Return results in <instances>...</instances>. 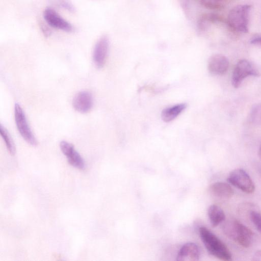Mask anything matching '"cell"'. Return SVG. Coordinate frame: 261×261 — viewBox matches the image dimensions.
I'll use <instances>...</instances> for the list:
<instances>
[{"label":"cell","instance_id":"26","mask_svg":"<svg viewBox=\"0 0 261 261\" xmlns=\"http://www.w3.org/2000/svg\"><path fill=\"white\" fill-rule=\"evenodd\" d=\"M260 173H261V168H260Z\"/></svg>","mask_w":261,"mask_h":261},{"label":"cell","instance_id":"2","mask_svg":"<svg viewBox=\"0 0 261 261\" xmlns=\"http://www.w3.org/2000/svg\"><path fill=\"white\" fill-rule=\"evenodd\" d=\"M224 233L230 239L240 246L248 248L252 244L254 235L247 226L236 219H230L224 223Z\"/></svg>","mask_w":261,"mask_h":261},{"label":"cell","instance_id":"18","mask_svg":"<svg viewBox=\"0 0 261 261\" xmlns=\"http://www.w3.org/2000/svg\"><path fill=\"white\" fill-rule=\"evenodd\" d=\"M0 131L1 136L5 142L8 150L11 155H14L15 153V148L9 132L2 124L0 125Z\"/></svg>","mask_w":261,"mask_h":261},{"label":"cell","instance_id":"4","mask_svg":"<svg viewBox=\"0 0 261 261\" xmlns=\"http://www.w3.org/2000/svg\"><path fill=\"white\" fill-rule=\"evenodd\" d=\"M260 75L259 71L252 63L246 59L241 60L236 64L232 71V85L238 88L246 77L259 76Z\"/></svg>","mask_w":261,"mask_h":261},{"label":"cell","instance_id":"17","mask_svg":"<svg viewBox=\"0 0 261 261\" xmlns=\"http://www.w3.org/2000/svg\"><path fill=\"white\" fill-rule=\"evenodd\" d=\"M228 0H199L204 7L211 10H219L223 9Z\"/></svg>","mask_w":261,"mask_h":261},{"label":"cell","instance_id":"21","mask_svg":"<svg viewBox=\"0 0 261 261\" xmlns=\"http://www.w3.org/2000/svg\"><path fill=\"white\" fill-rule=\"evenodd\" d=\"M56 5L59 8L66 10L70 12H74L75 8L69 0H53Z\"/></svg>","mask_w":261,"mask_h":261},{"label":"cell","instance_id":"16","mask_svg":"<svg viewBox=\"0 0 261 261\" xmlns=\"http://www.w3.org/2000/svg\"><path fill=\"white\" fill-rule=\"evenodd\" d=\"M207 214L211 225L214 227H217L225 219L223 210L216 204H212L208 207Z\"/></svg>","mask_w":261,"mask_h":261},{"label":"cell","instance_id":"8","mask_svg":"<svg viewBox=\"0 0 261 261\" xmlns=\"http://www.w3.org/2000/svg\"><path fill=\"white\" fill-rule=\"evenodd\" d=\"M60 147L69 164L80 170L85 168V162L83 158L72 144L66 141H62L60 143Z\"/></svg>","mask_w":261,"mask_h":261},{"label":"cell","instance_id":"3","mask_svg":"<svg viewBox=\"0 0 261 261\" xmlns=\"http://www.w3.org/2000/svg\"><path fill=\"white\" fill-rule=\"evenodd\" d=\"M251 6L248 4L238 5L229 12L226 22L232 31L247 33L249 30V22Z\"/></svg>","mask_w":261,"mask_h":261},{"label":"cell","instance_id":"20","mask_svg":"<svg viewBox=\"0 0 261 261\" xmlns=\"http://www.w3.org/2000/svg\"><path fill=\"white\" fill-rule=\"evenodd\" d=\"M249 215L252 223L261 233V213L256 210H251Z\"/></svg>","mask_w":261,"mask_h":261},{"label":"cell","instance_id":"9","mask_svg":"<svg viewBox=\"0 0 261 261\" xmlns=\"http://www.w3.org/2000/svg\"><path fill=\"white\" fill-rule=\"evenodd\" d=\"M109 48V39L103 35L97 41L93 51V60L98 68H101L105 64Z\"/></svg>","mask_w":261,"mask_h":261},{"label":"cell","instance_id":"22","mask_svg":"<svg viewBox=\"0 0 261 261\" xmlns=\"http://www.w3.org/2000/svg\"><path fill=\"white\" fill-rule=\"evenodd\" d=\"M250 43L261 47V36L254 37L250 40Z\"/></svg>","mask_w":261,"mask_h":261},{"label":"cell","instance_id":"6","mask_svg":"<svg viewBox=\"0 0 261 261\" xmlns=\"http://www.w3.org/2000/svg\"><path fill=\"white\" fill-rule=\"evenodd\" d=\"M14 117L16 127L22 138L31 145L36 146L37 141L28 124L25 113L18 103L14 106Z\"/></svg>","mask_w":261,"mask_h":261},{"label":"cell","instance_id":"24","mask_svg":"<svg viewBox=\"0 0 261 261\" xmlns=\"http://www.w3.org/2000/svg\"><path fill=\"white\" fill-rule=\"evenodd\" d=\"M253 260L261 261V250L257 251L253 255Z\"/></svg>","mask_w":261,"mask_h":261},{"label":"cell","instance_id":"7","mask_svg":"<svg viewBox=\"0 0 261 261\" xmlns=\"http://www.w3.org/2000/svg\"><path fill=\"white\" fill-rule=\"evenodd\" d=\"M43 16L46 23L52 28L68 33L74 30V27L70 23L52 8H46L43 11Z\"/></svg>","mask_w":261,"mask_h":261},{"label":"cell","instance_id":"1","mask_svg":"<svg viewBox=\"0 0 261 261\" xmlns=\"http://www.w3.org/2000/svg\"><path fill=\"white\" fill-rule=\"evenodd\" d=\"M199 232L202 242L210 254L221 260H232V254L228 247L208 228L200 227Z\"/></svg>","mask_w":261,"mask_h":261},{"label":"cell","instance_id":"12","mask_svg":"<svg viewBox=\"0 0 261 261\" xmlns=\"http://www.w3.org/2000/svg\"><path fill=\"white\" fill-rule=\"evenodd\" d=\"M200 250L194 243L185 244L180 249L176 257L178 261H196L199 259Z\"/></svg>","mask_w":261,"mask_h":261},{"label":"cell","instance_id":"13","mask_svg":"<svg viewBox=\"0 0 261 261\" xmlns=\"http://www.w3.org/2000/svg\"><path fill=\"white\" fill-rule=\"evenodd\" d=\"M224 19L220 15L214 13L202 14L198 19L197 28L199 33L206 31L211 25L224 22Z\"/></svg>","mask_w":261,"mask_h":261},{"label":"cell","instance_id":"25","mask_svg":"<svg viewBox=\"0 0 261 261\" xmlns=\"http://www.w3.org/2000/svg\"><path fill=\"white\" fill-rule=\"evenodd\" d=\"M258 155H259L260 159L261 160V145H260L259 150H258Z\"/></svg>","mask_w":261,"mask_h":261},{"label":"cell","instance_id":"15","mask_svg":"<svg viewBox=\"0 0 261 261\" xmlns=\"http://www.w3.org/2000/svg\"><path fill=\"white\" fill-rule=\"evenodd\" d=\"M186 107V103H181L164 109L161 112L162 119L165 122L173 120L185 110Z\"/></svg>","mask_w":261,"mask_h":261},{"label":"cell","instance_id":"5","mask_svg":"<svg viewBox=\"0 0 261 261\" xmlns=\"http://www.w3.org/2000/svg\"><path fill=\"white\" fill-rule=\"evenodd\" d=\"M227 181L244 193L251 194L255 190V185L247 172L243 169L232 170L228 175Z\"/></svg>","mask_w":261,"mask_h":261},{"label":"cell","instance_id":"14","mask_svg":"<svg viewBox=\"0 0 261 261\" xmlns=\"http://www.w3.org/2000/svg\"><path fill=\"white\" fill-rule=\"evenodd\" d=\"M209 190L212 195L221 199H229L233 196L234 193L229 184L221 181L212 184Z\"/></svg>","mask_w":261,"mask_h":261},{"label":"cell","instance_id":"10","mask_svg":"<svg viewBox=\"0 0 261 261\" xmlns=\"http://www.w3.org/2000/svg\"><path fill=\"white\" fill-rule=\"evenodd\" d=\"M229 65V61L226 57L222 54H216L209 58L207 69L213 75H222L226 73Z\"/></svg>","mask_w":261,"mask_h":261},{"label":"cell","instance_id":"23","mask_svg":"<svg viewBox=\"0 0 261 261\" xmlns=\"http://www.w3.org/2000/svg\"><path fill=\"white\" fill-rule=\"evenodd\" d=\"M181 6L183 10L188 13L189 11V0H180Z\"/></svg>","mask_w":261,"mask_h":261},{"label":"cell","instance_id":"11","mask_svg":"<svg viewBox=\"0 0 261 261\" xmlns=\"http://www.w3.org/2000/svg\"><path fill=\"white\" fill-rule=\"evenodd\" d=\"M93 103L91 93L86 91H80L76 93L72 100L73 108L82 113L90 111L92 108Z\"/></svg>","mask_w":261,"mask_h":261},{"label":"cell","instance_id":"19","mask_svg":"<svg viewBox=\"0 0 261 261\" xmlns=\"http://www.w3.org/2000/svg\"><path fill=\"white\" fill-rule=\"evenodd\" d=\"M250 122L255 124H261V103L254 106L249 115Z\"/></svg>","mask_w":261,"mask_h":261}]
</instances>
